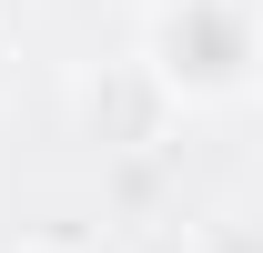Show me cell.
I'll use <instances>...</instances> for the list:
<instances>
[{"mask_svg": "<svg viewBox=\"0 0 263 253\" xmlns=\"http://www.w3.org/2000/svg\"><path fill=\"white\" fill-rule=\"evenodd\" d=\"M152 71H162L182 101H223L263 71V21L253 0H162L152 21Z\"/></svg>", "mask_w": 263, "mask_h": 253, "instance_id": "1", "label": "cell"}, {"mask_svg": "<svg viewBox=\"0 0 263 253\" xmlns=\"http://www.w3.org/2000/svg\"><path fill=\"white\" fill-rule=\"evenodd\" d=\"M21 253H61V243H21Z\"/></svg>", "mask_w": 263, "mask_h": 253, "instance_id": "2", "label": "cell"}]
</instances>
